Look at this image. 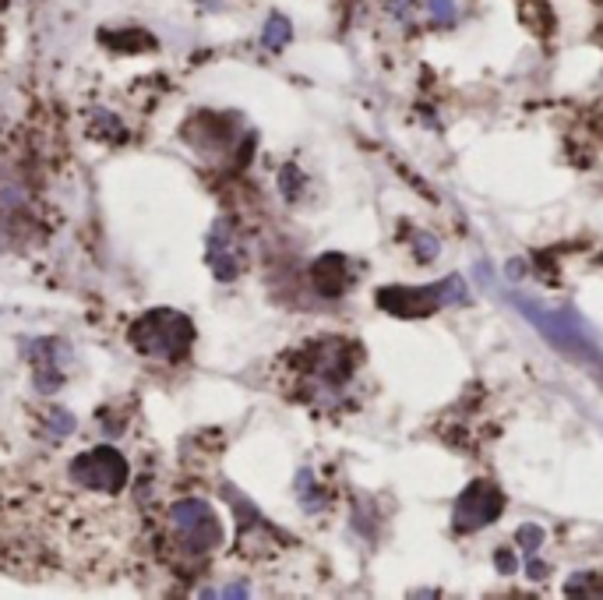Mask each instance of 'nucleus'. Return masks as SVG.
<instances>
[{
	"mask_svg": "<svg viewBox=\"0 0 603 600\" xmlns=\"http://www.w3.org/2000/svg\"><path fill=\"white\" fill-rule=\"evenodd\" d=\"M413 240H417V244H413V251H417V259L420 262H431V259H438V240H434L431 233H413Z\"/></svg>",
	"mask_w": 603,
	"mask_h": 600,
	"instance_id": "dca6fc26",
	"label": "nucleus"
},
{
	"mask_svg": "<svg viewBox=\"0 0 603 600\" xmlns=\"http://www.w3.org/2000/svg\"><path fill=\"white\" fill-rule=\"evenodd\" d=\"M138 554V516L124 494L74 484L68 470L0 473V568L19 579L68 573L120 579Z\"/></svg>",
	"mask_w": 603,
	"mask_h": 600,
	"instance_id": "f257e3e1",
	"label": "nucleus"
},
{
	"mask_svg": "<svg viewBox=\"0 0 603 600\" xmlns=\"http://www.w3.org/2000/svg\"><path fill=\"white\" fill-rule=\"evenodd\" d=\"M64 470L74 484L99 491V494H128V488H131V463L110 442L88 445V448H82V453H74L64 463Z\"/></svg>",
	"mask_w": 603,
	"mask_h": 600,
	"instance_id": "423d86ee",
	"label": "nucleus"
},
{
	"mask_svg": "<svg viewBox=\"0 0 603 600\" xmlns=\"http://www.w3.org/2000/svg\"><path fill=\"white\" fill-rule=\"evenodd\" d=\"M0 8H4V0H0Z\"/></svg>",
	"mask_w": 603,
	"mask_h": 600,
	"instance_id": "6ab92c4d",
	"label": "nucleus"
},
{
	"mask_svg": "<svg viewBox=\"0 0 603 600\" xmlns=\"http://www.w3.org/2000/svg\"><path fill=\"white\" fill-rule=\"evenodd\" d=\"M47 431L53 434V442L68 439V434L74 431V417L68 410H50L47 413Z\"/></svg>",
	"mask_w": 603,
	"mask_h": 600,
	"instance_id": "4468645a",
	"label": "nucleus"
},
{
	"mask_svg": "<svg viewBox=\"0 0 603 600\" xmlns=\"http://www.w3.org/2000/svg\"><path fill=\"white\" fill-rule=\"evenodd\" d=\"M530 576H533V579L544 576V565H540V562H530Z\"/></svg>",
	"mask_w": 603,
	"mask_h": 600,
	"instance_id": "a211bd4d",
	"label": "nucleus"
},
{
	"mask_svg": "<svg viewBox=\"0 0 603 600\" xmlns=\"http://www.w3.org/2000/svg\"><path fill=\"white\" fill-rule=\"evenodd\" d=\"M28 364H33V379L39 385V393H53L64 382V364H68V347L60 339H33L25 343Z\"/></svg>",
	"mask_w": 603,
	"mask_h": 600,
	"instance_id": "1a4fd4ad",
	"label": "nucleus"
},
{
	"mask_svg": "<svg viewBox=\"0 0 603 600\" xmlns=\"http://www.w3.org/2000/svg\"><path fill=\"white\" fill-rule=\"evenodd\" d=\"M466 300H470V290L459 276L442 279L438 287H388L378 293V304L399 319H420L445 304H466Z\"/></svg>",
	"mask_w": 603,
	"mask_h": 600,
	"instance_id": "0eeeda50",
	"label": "nucleus"
},
{
	"mask_svg": "<svg viewBox=\"0 0 603 600\" xmlns=\"http://www.w3.org/2000/svg\"><path fill=\"white\" fill-rule=\"evenodd\" d=\"M290 36H293V25L286 22L282 14H273L262 33V43H265V50H282L286 43H290Z\"/></svg>",
	"mask_w": 603,
	"mask_h": 600,
	"instance_id": "f8f14e48",
	"label": "nucleus"
},
{
	"mask_svg": "<svg viewBox=\"0 0 603 600\" xmlns=\"http://www.w3.org/2000/svg\"><path fill=\"white\" fill-rule=\"evenodd\" d=\"M350 273H346V262L339 259V254H328V259H322L318 265H314V283H318V290L325 297H339L346 287H350Z\"/></svg>",
	"mask_w": 603,
	"mask_h": 600,
	"instance_id": "9b49d317",
	"label": "nucleus"
},
{
	"mask_svg": "<svg viewBox=\"0 0 603 600\" xmlns=\"http://www.w3.org/2000/svg\"><path fill=\"white\" fill-rule=\"evenodd\" d=\"M502 508H505L502 491H497L494 484H487V480H473V484L459 494L456 516H451V523H456L459 533H462V530L470 533V530L487 527L491 519L502 516Z\"/></svg>",
	"mask_w": 603,
	"mask_h": 600,
	"instance_id": "6e6552de",
	"label": "nucleus"
},
{
	"mask_svg": "<svg viewBox=\"0 0 603 600\" xmlns=\"http://www.w3.org/2000/svg\"><path fill=\"white\" fill-rule=\"evenodd\" d=\"M297 368H300L304 396L318 403V407H328V403L350 385L353 357H350V347H346V343L325 339V343H314L311 350L300 353Z\"/></svg>",
	"mask_w": 603,
	"mask_h": 600,
	"instance_id": "39448f33",
	"label": "nucleus"
},
{
	"mask_svg": "<svg viewBox=\"0 0 603 600\" xmlns=\"http://www.w3.org/2000/svg\"><path fill=\"white\" fill-rule=\"evenodd\" d=\"M427 8V19L434 25H451L456 22V0H424Z\"/></svg>",
	"mask_w": 603,
	"mask_h": 600,
	"instance_id": "ddd939ff",
	"label": "nucleus"
},
{
	"mask_svg": "<svg viewBox=\"0 0 603 600\" xmlns=\"http://www.w3.org/2000/svg\"><path fill=\"white\" fill-rule=\"evenodd\" d=\"M222 548V523L205 499H177L162 516V551L180 573H191Z\"/></svg>",
	"mask_w": 603,
	"mask_h": 600,
	"instance_id": "f03ea898",
	"label": "nucleus"
},
{
	"mask_svg": "<svg viewBox=\"0 0 603 600\" xmlns=\"http://www.w3.org/2000/svg\"><path fill=\"white\" fill-rule=\"evenodd\" d=\"M208 265H213L216 279H237L244 268V254L237 248L230 223H216L213 237H208Z\"/></svg>",
	"mask_w": 603,
	"mask_h": 600,
	"instance_id": "9d476101",
	"label": "nucleus"
},
{
	"mask_svg": "<svg viewBox=\"0 0 603 600\" xmlns=\"http://www.w3.org/2000/svg\"><path fill=\"white\" fill-rule=\"evenodd\" d=\"M540 540H544V533H540L536 527H522V530H519V544H522L526 554H533V551L540 548Z\"/></svg>",
	"mask_w": 603,
	"mask_h": 600,
	"instance_id": "f3484780",
	"label": "nucleus"
},
{
	"mask_svg": "<svg viewBox=\"0 0 603 600\" xmlns=\"http://www.w3.org/2000/svg\"><path fill=\"white\" fill-rule=\"evenodd\" d=\"M297 491L304 494V499H300V505H304L307 513H314V508H318L322 491H314V488H311V470H300V477H297Z\"/></svg>",
	"mask_w": 603,
	"mask_h": 600,
	"instance_id": "2eb2a0df",
	"label": "nucleus"
},
{
	"mask_svg": "<svg viewBox=\"0 0 603 600\" xmlns=\"http://www.w3.org/2000/svg\"><path fill=\"white\" fill-rule=\"evenodd\" d=\"M131 347L138 350L148 360H184L191 353V343H194V325L188 314L170 311V308H156V311H145L138 322L131 325Z\"/></svg>",
	"mask_w": 603,
	"mask_h": 600,
	"instance_id": "20e7f679",
	"label": "nucleus"
},
{
	"mask_svg": "<svg viewBox=\"0 0 603 600\" xmlns=\"http://www.w3.org/2000/svg\"><path fill=\"white\" fill-rule=\"evenodd\" d=\"M508 300L540 328V336L551 339L557 350H565L571 360H579V364H586L593 374H600V379H603V350L596 347L590 325H586L576 311H571V308H557L554 311V308L536 304L533 297H522V293H508Z\"/></svg>",
	"mask_w": 603,
	"mask_h": 600,
	"instance_id": "7ed1b4c3",
	"label": "nucleus"
}]
</instances>
